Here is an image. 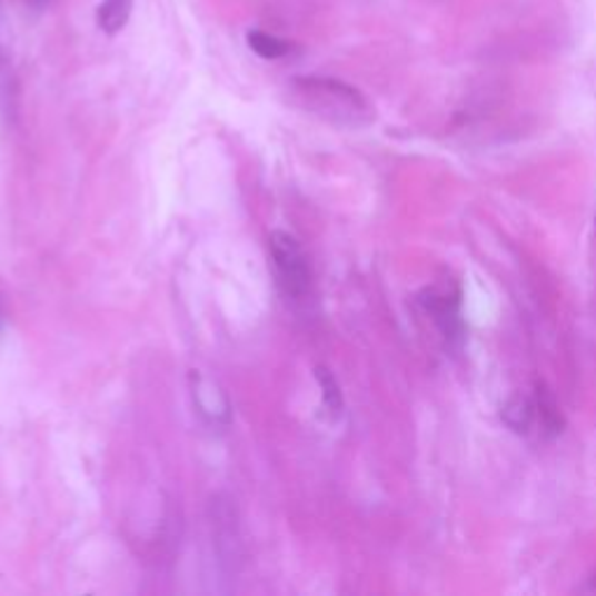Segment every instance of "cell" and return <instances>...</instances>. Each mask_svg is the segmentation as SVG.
Segmentation results:
<instances>
[{
	"label": "cell",
	"mask_w": 596,
	"mask_h": 596,
	"mask_svg": "<svg viewBox=\"0 0 596 596\" xmlns=\"http://www.w3.org/2000/svg\"><path fill=\"white\" fill-rule=\"evenodd\" d=\"M289 98L296 108L342 129H361L372 121L368 98L340 80L294 78L289 82Z\"/></svg>",
	"instance_id": "6da1fadb"
},
{
	"label": "cell",
	"mask_w": 596,
	"mask_h": 596,
	"mask_svg": "<svg viewBox=\"0 0 596 596\" xmlns=\"http://www.w3.org/2000/svg\"><path fill=\"white\" fill-rule=\"evenodd\" d=\"M133 12V0H103L96 10V23L106 36L119 33L127 27Z\"/></svg>",
	"instance_id": "8992f818"
},
{
	"label": "cell",
	"mask_w": 596,
	"mask_h": 596,
	"mask_svg": "<svg viewBox=\"0 0 596 596\" xmlns=\"http://www.w3.org/2000/svg\"><path fill=\"white\" fill-rule=\"evenodd\" d=\"M315 372H317V383L321 387V399H325L327 410L334 417H338L342 413V394H340V387H338V383L334 378V372L329 368H325V366H317Z\"/></svg>",
	"instance_id": "9c48e42d"
},
{
	"label": "cell",
	"mask_w": 596,
	"mask_h": 596,
	"mask_svg": "<svg viewBox=\"0 0 596 596\" xmlns=\"http://www.w3.org/2000/svg\"><path fill=\"white\" fill-rule=\"evenodd\" d=\"M247 44H250V49L255 54H259L261 59H268V61H276V59H282L289 54V42L280 40L278 36H270V33H264V31H250L247 33Z\"/></svg>",
	"instance_id": "ba28073f"
},
{
	"label": "cell",
	"mask_w": 596,
	"mask_h": 596,
	"mask_svg": "<svg viewBox=\"0 0 596 596\" xmlns=\"http://www.w3.org/2000/svg\"><path fill=\"white\" fill-rule=\"evenodd\" d=\"M208 525H210V538L212 550L217 557V568L224 574V578L238 576L245 557V543L240 532V517L236 504L227 494H215L208 504Z\"/></svg>",
	"instance_id": "7a4b0ae2"
},
{
	"label": "cell",
	"mask_w": 596,
	"mask_h": 596,
	"mask_svg": "<svg viewBox=\"0 0 596 596\" xmlns=\"http://www.w3.org/2000/svg\"><path fill=\"white\" fill-rule=\"evenodd\" d=\"M17 112V78L8 54L0 49V115L14 117Z\"/></svg>",
	"instance_id": "52a82bcc"
},
{
	"label": "cell",
	"mask_w": 596,
	"mask_h": 596,
	"mask_svg": "<svg viewBox=\"0 0 596 596\" xmlns=\"http://www.w3.org/2000/svg\"><path fill=\"white\" fill-rule=\"evenodd\" d=\"M191 399H193V408L201 417L206 425L215 431H224L229 427L231 421V406H229V396L224 394V389L201 376V372H191Z\"/></svg>",
	"instance_id": "277c9868"
},
{
	"label": "cell",
	"mask_w": 596,
	"mask_h": 596,
	"mask_svg": "<svg viewBox=\"0 0 596 596\" xmlns=\"http://www.w3.org/2000/svg\"><path fill=\"white\" fill-rule=\"evenodd\" d=\"M23 3L31 6V8H36V10H42V8L49 3V0H23Z\"/></svg>",
	"instance_id": "30bf717a"
},
{
	"label": "cell",
	"mask_w": 596,
	"mask_h": 596,
	"mask_svg": "<svg viewBox=\"0 0 596 596\" xmlns=\"http://www.w3.org/2000/svg\"><path fill=\"white\" fill-rule=\"evenodd\" d=\"M268 250L282 291L294 298V301H301V298L310 294L312 285V270L304 247L298 245L294 236L285 231H272L268 236Z\"/></svg>",
	"instance_id": "3957f363"
},
{
	"label": "cell",
	"mask_w": 596,
	"mask_h": 596,
	"mask_svg": "<svg viewBox=\"0 0 596 596\" xmlns=\"http://www.w3.org/2000/svg\"><path fill=\"white\" fill-rule=\"evenodd\" d=\"M0 319H3V310H0Z\"/></svg>",
	"instance_id": "8fae6325"
},
{
	"label": "cell",
	"mask_w": 596,
	"mask_h": 596,
	"mask_svg": "<svg viewBox=\"0 0 596 596\" xmlns=\"http://www.w3.org/2000/svg\"><path fill=\"white\" fill-rule=\"evenodd\" d=\"M419 304L436 321V327L447 340L461 338V319H459V298L457 294H447L443 289H427L419 296Z\"/></svg>",
	"instance_id": "5b68a950"
}]
</instances>
